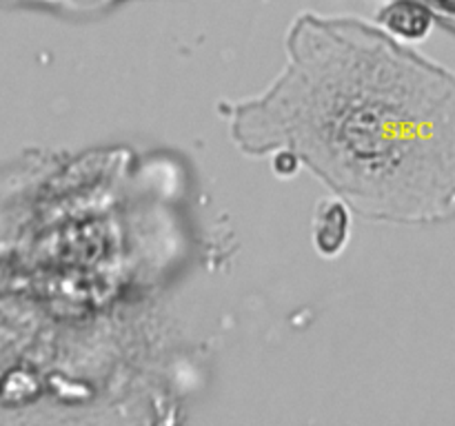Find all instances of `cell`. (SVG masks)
Returning a JSON list of instances; mask_svg holds the SVG:
<instances>
[{
    "label": "cell",
    "mask_w": 455,
    "mask_h": 426,
    "mask_svg": "<svg viewBox=\"0 0 455 426\" xmlns=\"http://www.w3.org/2000/svg\"><path fill=\"white\" fill-rule=\"evenodd\" d=\"M218 114L243 154L302 164L360 217H455V71L391 31L302 13L278 75Z\"/></svg>",
    "instance_id": "6da1fadb"
},
{
    "label": "cell",
    "mask_w": 455,
    "mask_h": 426,
    "mask_svg": "<svg viewBox=\"0 0 455 426\" xmlns=\"http://www.w3.org/2000/svg\"><path fill=\"white\" fill-rule=\"evenodd\" d=\"M380 18L387 31L411 40L425 38L431 27V20H434L429 7L420 3V0H395L389 7H385Z\"/></svg>",
    "instance_id": "7a4b0ae2"
},
{
    "label": "cell",
    "mask_w": 455,
    "mask_h": 426,
    "mask_svg": "<svg viewBox=\"0 0 455 426\" xmlns=\"http://www.w3.org/2000/svg\"><path fill=\"white\" fill-rule=\"evenodd\" d=\"M349 207L340 200L324 202V211L315 220V247L323 253H338L347 240V225H349Z\"/></svg>",
    "instance_id": "3957f363"
},
{
    "label": "cell",
    "mask_w": 455,
    "mask_h": 426,
    "mask_svg": "<svg viewBox=\"0 0 455 426\" xmlns=\"http://www.w3.org/2000/svg\"><path fill=\"white\" fill-rule=\"evenodd\" d=\"M16 3L40 4V7L60 9V12L67 13H92L111 7V4L120 3V0H16Z\"/></svg>",
    "instance_id": "277c9868"
}]
</instances>
